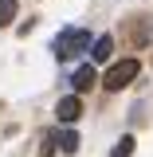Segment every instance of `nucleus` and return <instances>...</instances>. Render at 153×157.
Returning <instances> with one entry per match:
<instances>
[{
    "mask_svg": "<svg viewBox=\"0 0 153 157\" xmlns=\"http://www.w3.org/2000/svg\"><path fill=\"white\" fill-rule=\"evenodd\" d=\"M86 47H90V32H86V28H67V32H59L55 43H51L55 59H75L78 51H86Z\"/></svg>",
    "mask_w": 153,
    "mask_h": 157,
    "instance_id": "f257e3e1",
    "label": "nucleus"
},
{
    "mask_svg": "<svg viewBox=\"0 0 153 157\" xmlns=\"http://www.w3.org/2000/svg\"><path fill=\"white\" fill-rule=\"evenodd\" d=\"M134 78H137V59H122V63H114V67L106 71L102 86H106V90H122V86H130Z\"/></svg>",
    "mask_w": 153,
    "mask_h": 157,
    "instance_id": "f03ea898",
    "label": "nucleus"
},
{
    "mask_svg": "<svg viewBox=\"0 0 153 157\" xmlns=\"http://www.w3.org/2000/svg\"><path fill=\"white\" fill-rule=\"evenodd\" d=\"M55 114H59V122H75V118L82 114V102H78L75 94H67V98H59V106H55Z\"/></svg>",
    "mask_w": 153,
    "mask_h": 157,
    "instance_id": "7ed1b4c3",
    "label": "nucleus"
},
{
    "mask_svg": "<svg viewBox=\"0 0 153 157\" xmlns=\"http://www.w3.org/2000/svg\"><path fill=\"white\" fill-rule=\"evenodd\" d=\"M94 82H98V71H94V67H90V63H86V67H78L75 75H71V86H75L78 94H82V90H90Z\"/></svg>",
    "mask_w": 153,
    "mask_h": 157,
    "instance_id": "20e7f679",
    "label": "nucleus"
},
{
    "mask_svg": "<svg viewBox=\"0 0 153 157\" xmlns=\"http://www.w3.org/2000/svg\"><path fill=\"white\" fill-rule=\"evenodd\" d=\"M78 141H82V137H78L75 130H63V134H59V149H63V153H78Z\"/></svg>",
    "mask_w": 153,
    "mask_h": 157,
    "instance_id": "39448f33",
    "label": "nucleus"
},
{
    "mask_svg": "<svg viewBox=\"0 0 153 157\" xmlns=\"http://www.w3.org/2000/svg\"><path fill=\"white\" fill-rule=\"evenodd\" d=\"M110 51H114V39H110V36H98L94 39V59H110Z\"/></svg>",
    "mask_w": 153,
    "mask_h": 157,
    "instance_id": "423d86ee",
    "label": "nucleus"
},
{
    "mask_svg": "<svg viewBox=\"0 0 153 157\" xmlns=\"http://www.w3.org/2000/svg\"><path fill=\"white\" fill-rule=\"evenodd\" d=\"M16 0H0V28H8V24H12V16H16Z\"/></svg>",
    "mask_w": 153,
    "mask_h": 157,
    "instance_id": "0eeeda50",
    "label": "nucleus"
},
{
    "mask_svg": "<svg viewBox=\"0 0 153 157\" xmlns=\"http://www.w3.org/2000/svg\"><path fill=\"white\" fill-rule=\"evenodd\" d=\"M55 141H59L55 134H43V137H39V157H51V153H55Z\"/></svg>",
    "mask_w": 153,
    "mask_h": 157,
    "instance_id": "6e6552de",
    "label": "nucleus"
},
{
    "mask_svg": "<svg viewBox=\"0 0 153 157\" xmlns=\"http://www.w3.org/2000/svg\"><path fill=\"white\" fill-rule=\"evenodd\" d=\"M130 153H134V137H130V134H122V141L114 145V157H130Z\"/></svg>",
    "mask_w": 153,
    "mask_h": 157,
    "instance_id": "1a4fd4ad",
    "label": "nucleus"
}]
</instances>
